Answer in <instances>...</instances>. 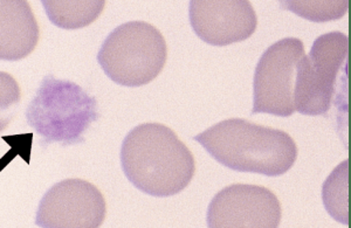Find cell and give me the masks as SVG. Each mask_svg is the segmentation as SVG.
<instances>
[{"mask_svg": "<svg viewBox=\"0 0 351 228\" xmlns=\"http://www.w3.org/2000/svg\"><path fill=\"white\" fill-rule=\"evenodd\" d=\"M349 38L341 32L319 36L296 71L294 107L307 116H322L335 103L347 84ZM339 97H342L339 94Z\"/></svg>", "mask_w": 351, "mask_h": 228, "instance_id": "obj_5", "label": "cell"}, {"mask_svg": "<svg viewBox=\"0 0 351 228\" xmlns=\"http://www.w3.org/2000/svg\"><path fill=\"white\" fill-rule=\"evenodd\" d=\"M285 11L313 23L339 21L348 13L349 0H278Z\"/></svg>", "mask_w": 351, "mask_h": 228, "instance_id": "obj_13", "label": "cell"}, {"mask_svg": "<svg viewBox=\"0 0 351 228\" xmlns=\"http://www.w3.org/2000/svg\"><path fill=\"white\" fill-rule=\"evenodd\" d=\"M106 212L99 188L84 179H64L45 193L36 224L43 228H97Z\"/></svg>", "mask_w": 351, "mask_h": 228, "instance_id": "obj_7", "label": "cell"}, {"mask_svg": "<svg viewBox=\"0 0 351 228\" xmlns=\"http://www.w3.org/2000/svg\"><path fill=\"white\" fill-rule=\"evenodd\" d=\"M189 18L196 36L217 47L247 40L258 26L250 0H190Z\"/></svg>", "mask_w": 351, "mask_h": 228, "instance_id": "obj_9", "label": "cell"}, {"mask_svg": "<svg viewBox=\"0 0 351 228\" xmlns=\"http://www.w3.org/2000/svg\"><path fill=\"white\" fill-rule=\"evenodd\" d=\"M121 165L136 188L158 198L188 188L196 168L188 147L160 123H144L129 131L121 148Z\"/></svg>", "mask_w": 351, "mask_h": 228, "instance_id": "obj_1", "label": "cell"}, {"mask_svg": "<svg viewBox=\"0 0 351 228\" xmlns=\"http://www.w3.org/2000/svg\"><path fill=\"white\" fill-rule=\"evenodd\" d=\"M99 117L95 97L79 84L58 80L52 74L43 79L26 110L28 125L40 136L43 148L82 143L84 132Z\"/></svg>", "mask_w": 351, "mask_h": 228, "instance_id": "obj_3", "label": "cell"}, {"mask_svg": "<svg viewBox=\"0 0 351 228\" xmlns=\"http://www.w3.org/2000/svg\"><path fill=\"white\" fill-rule=\"evenodd\" d=\"M282 208L276 194L256 185L234 184L223 188L208 210L210 228H276Z\"/></svg>", "mask_w": 351, "mask_h": 228, "instance_id": "obj_8", "label": "cell"}, {"mask_svg": "<svg viewBox=\"0 0 351 228\" xmlns=\"http://www.w3.org/2000/svg\"><path fill=\"white\" fill-rule=\"evenodd\" d=\"M39 41V26L27 0H0V59L18 61Z\"/></svg>", "mask_w": 351, "mask_h": 228, "instance_id": "obj_10", "label": "cell"}, {"mask_svg": "<svg viewBox=\"0 0 351 228\" xmlns=\"http://www.w3.org/2000/svg\"><path fill=\"white\" fill-rule=\"evenodd\" d=\"M48 19L56 27H87L100 16L106 0H41Z\"/></svg>", "mask_w": 351, "mask_h": 228, "instance_id": "obj_11", "label": "cell"}, {"mask_svg": "<svg viewBox=\"0 0 351 228\" xmlns=\"http://www.w3.org/2000/svg\"><path fill=\"white\" fill-rule=\"evenodd\" d=\"M193 140L218 163L239 173L282 176L298 158V147L287 132L243 118L219 122Z\"/></svg>", "mask_w": 351, "mask_h": 228, "instance_id": "obj_2", "label": "cell"}, {"mask_svg": "<svg viewBox=\"0 0 351 228\" xmlns=\"http://www.w3.org/2000/svg\"><path fill=\"white\" fill-rule=\"evenodd\" d=\"M322 199L327 212L341 224H349V162L330 173L322 188Z\"/></svg>", "mask_w": 351, "mask_h": 228, "instance_id": "obj_12", "label": "cell"}, {"mask_svg": "<svg viewBox=\"0 0 351 228\" xmlns=\"http://www.w3.org/2000/svg\"><path fill=\"white\" fill-rule=\"evenodd\" d=\"M304 55V42L296 38L281 39L265 51L254 72L252 115L294 114L296 71Z\"/></svg>", "mask_w": 351, "mask_h": 228, "instance_id": "obj_6", "label": "cell"}, {"mask_svg": "<svg viewBox=\"0 0 351 228\" xmlns=\"http://www.w3.org/2000/svg\"><path fill=\"white\" fill-rule=\"evenodd\" d=\"M97 61L106 75L124 87H142L160 75L167 61L162 33L144 21L121 25L101 46Z\"/></svg>", "mask_w": 351, "mask_h": 228, "instance_id": "obj_4", "label": "cell"}]
</instances>
